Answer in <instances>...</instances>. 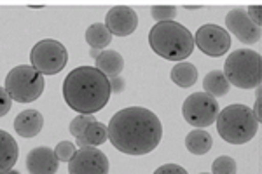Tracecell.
Instances as JSON below:
<instances>
[{
	"mask_svg": "<svg viewBox=\"0 0 262 174\" xmlns=\"http://www.w3.org/2000/svg\"><path fill=\"white\" fill-rule=\"evenodd\" d=\"M257 91H255V105H253V108H252V112H253V115H255L257 118V122H260L262 120V113H260V86L259 87H255Z\"/></svg>",
	"mask_w": 262,
	"mask_h": 174,
	"instance_id": "obj_30",
	"label": "cell"
},
{
	"mask_svg": "<svg viewBox=\"0 0 262 174\" xmlns=\"http://www.w3.org/2000/svg\"><path fill=\"white\" fill-rule=\"evenodd\" d=\"M30 63L42 75H56L69 63V51L58 40L46 39L33 45Z\"/></svg>",
	"mask_w": 262,
	"mask_h": 174,
	"instance_id": "obj_7",
	"label": "cell"
},
{
	"mask_svg": "<svg viewBox=\"0 0 262 174\" xmlns=\"http://www.w3.org/2000/svg\"><path fill=\"white\" fill-rule=\"evenodd\" d=\"M96 63V70H100L101 73L107 79L117 77L121 75V71L124 70V58L121 56L117 51L112 49H105L98 54V58L95 59Z\"/></svg>",
	"mask_w": 262,
	"mask_h": 174,
	"instance_id": "obj_15",
	"label": "cell"
},
{
	"mask_svg": "<svg viewBox=\"0 0 262 174\" xmlns=\"http://www.w3.org/2000/svg\"><path fill=\"white\" fill-rule=\"evenodd\" d=\"M111 82L95 66H79L63 82V100L72 110L93 115L105 108L111 100Z\"/></svg>",
	"mask_w": 262,
	"mask_h": 174,
	"instance_id": "obj_2",
	"label": "cell"
},
{
	"mask_svg": "<svg viewBox=\"0 0 262 174\" xmlns=\"http://www.w3.org/2000/svg\"><path fill=\"white\" fill-rule=\"evenodd\" d=\"M213 139L210 133L205 129H192L191 133L185 136V148L191 152L192 155H205L212 150Z\"/></svg>",
	"mask_w": 262,
	"mask_h": 174,
	"instance_id": "obj_18",
	"label": "cell"
},
{
	"mask_svg": "<svg viewBox=\"0 0 262 174\" xmlns=\"http://www.w3.org/2000/svg\"><path fill=\"white\" fill-rule=\"evenodd\" d=\"M107 129L112 146L135 157L154 152L163 138V124L159 117L142 107L119 110L111 118Z\"/></svg>",
	"mask_w": 262,
	"mask_h": 174,
	"instance_id": "obj_1",
	"label": "cell"
},
{
	"mask_svg": "<svg viewBox=\"0 0 262 174\" xmlns=\"http://www.w3.org/2000/svg\"><path fill=\"white\" fill-rule=\"evenodd\" d=\"M107 139H108L107 126L101 124V122H98V120H95V122H91L86 129H84V133L81 136H77V138H75V143H77V146L86 148V146L103 145Z\"/></svg>",
	"mask_w": 262,
	"mask_h": 174,
	"instance_id": "obj_17",
	"label": "cell"
},
{
	"mask_svg": "<svg viewBox=\"0 0 262 174\" xmlns=\"http://www.w3.org/2000/svg\"><path fill=\"white\" fill-rule=\"evenodd\" d=\"M226 27L227 33L238 37L239 42L247 45H253L260 40V28L257 27L253 21L248 18L247 11L245 9H231L226 16Z\"/></svg>",
	"mask_w": 262,
	"mask_h": 174,
	"instance_id": "obj_11",
	"label": "cell"
},
{
	"mask_svg": "<svg viewBox=\"0 0 262 174\" xmlns=\"http://www.w3.org/2000/svg\"><path fill=\"white\" fill-rule=\"evenodd\" d=\"M44 75L39 73L32 65L14 66L7 73L6 86H4L11 100L18 101V103H32V101L39 100L44 92Z\"/></svg>",
	"mask_w": 262,
	"mask_h": 174,
	"instance_id": "obj_6",
	"label": "cell"
},
{
	"mask_svg": "<svg viewBox=\"0 0 262 174\" xmlns=\"http://www.w3.org/2000/svg\"><path fill=\"white\" fill-rule=\"evenodd\" d=\"M203 89H205L206 94H210L212 97H221L229 92L231 84L227 82L222 70H212L206 73L205 80H203Z\"/></svg>",
	"mask_w": 262,
	"mask_h": 174,
	"instance_id": "obj_19",
	"label": "cell"
},
{
	"mask_svg": "<svg viewBox=\"0 0 262 174\" xmlns=\"http://www.w3.org/2000/svg\"><path fill=\"white\" fill-rule=\"evenodd\" d=\"M96 118L93 117V115H82V113H79L77 117L74 118V120L70 122V126H69V131H70V134L72 136H81L84 133V129H86L88 126L91 124V122H95Z\"/></svg>",
	"mask_w": 262,
	"mask_h": 174,
	"instance_id": "obj_23",
	"label": "cell"
},
{
	"mask_svg": "<svg viewBox=\"0 0 262 174\" xmlns=\"http://www.w3.org/2000/svg\"><path fill=\"white\" fill-rule=\"evenodd\" d=\"M2 174H21V172L14 171V169H11V171H6V172H2Z\"/></svg>",
	"mask_w": 262,
	"mask_h": 174,
	"instance_id": "obj_32",
	"label": "cell"
},
{
	"mask_svg": "<svg viewBox=\"0 0 262 174\" xmlns=\"http://www.w3.org/2000/svg\"><path fill=\"white\" fill-rule=\"evenodd\" d=\"M200 174H210V172H200Z\"/></svg>",
	"mask_w": 262,
	"mask_h": 174,
	"instance_id": "obj_33",
	"label": "cell"
},
{
	"mask_svg": "<svg viewBox=\"0 0 262 174\" xmlns=\"http://www.w3.org/2000/svg\"><path fill=\"white\" fill-rule=\"evenodd\" d=\"M219 103L215 97L206 92H194L187 96L182 105V115L185 122L191 124L194 129H203V127L212 126L217 120L219 115Z\"/></svg>",
	"mask_w": 262,
	"mask_h": 174,
	"instance_id": "obj_8",
	"label": "cell"
},
{
	"mask_svg": "<svg viewBox=\"0 0 262 174\" xmlns=\"http://www.w3.org/2000/svg\"><path fill=\"white\" fill-rule=\"evenodd\" d=\"M69 174H108L107 155L96 146L79 148L69 162Z\"/></svg>",
	"mask_w": 262,
	"mask_h": 174,
	"instance_id": "obj_10",
	"label": "cell"
},
{
	"mask_svg": "<svg viewBox=\"0 0 262 174\" xmlns=\"http://www.w3.org/2000/svg\"><path fill=\"white\" fill-rule=\"evenodd\" d=\"M19 157V146L14 141V138L0 129V174L14 169V164L18 162Z\"/></svg>",
	"mask_w": 262,
	"mask_h": 174,
	"instance_id": "obj_16",
	"label": "cell"
},
{
	"mask_svg": "<svg viewBox=\"0 0 262 174\" xmlns=\"http://www.w3.org/2000/svg\"><path fill=\"white\" fill-rule=\"evenodd\" d=\"M11 105H12L11 96L7 94L6 89L0 87V117H4V115H7V113H9Z\"/></svg>",
	"mask_w": 262,
	"mask_h": 174,
	"instance_id": "obj_27",
	"label": "cell"
},
{
	"mask_svg": "<svg viewBox=\"0 0 262 174\" xmlns=\"http://www.w3.org/2000/svg\"><path fill=\"white\" fill-rule=\"evenodd\" d=\"M100 53H101V51H98V49H91V56L95 58V59L98 58V54H100Z\"/></svg>",
	"mask_w": 262,
	"mask_h": 174,
	"instance_id": "obj_31",
	"label": "cell"
},
{
	"mask_svg": "<svg viewBox=\"0 0 262 174\" xmlns=\"http://www.w3.org/2000/svg\"><path fill=\"white\" fill-rule=\"evenodd\" d=\"M227 82L239 89H255L260 86L262 58L253 49H238L231 53L224 65Z\"/></svg>",
	"mask_w": 262,
	"mask_h": 174,
	"instance_id": "obj_5",
	"label": "cell"
},
{
	"mask_svg": "<svg viewBox=\"0 0 262 174\" xmlns=\"http://www.w3.org/2000/svg\"><path fill=\"white\" fill-rule=\"evenodd\" d=\"M154 174H189V172L179 164H164L161 167L156 169Z\"/></svg>",
	"mask_w": 262,
	"mask_h": 174,
	"instance_id": "obj_26",
	"label": "cell"
},
{
	"mask_svg": "<svg viewBox=\"0 0 262 174\" xmlns=\"http://www.w3.org/2000/svg\"><path fill=\"white\" fill-rule=\"evenodd\" d=\"M245 11H247L248 18H250L253 23L260 28V24H262V7L260 6H250L248 9H245Z\"/></svg>",
	"mask_w": 262,
	"mask_h": 174,
	"instance_id": "obj_28",
	"label": "cell"
},
{
	"mask_svg": "<svg viewBox=\"0 0 262 174\" xmlns=\"http://www.w3.org/2000/svg\"><path fill=\"white\" fill-rule=\"evenodd\" d=\"M192 37L198 49L210 58H221L231 49V35L219 24H203Z\"/></svg>",
	"mask_w": 262,
	"mask_h": 174,
	"instance_id": "obj_9",
	"label": "cell"
},
{
	"mask_svg": "<svg viewBox=\"0 0 262 174\" xmlns=\"http://www.w3.org/2000/svg\"><path fill=\"white\" fill-rule=\"evenodd\" d=\"M150 16L159 23H164V21H173L177 16V9L171 6H158V7H150Z\"/></svg>",
	"mask_w": 262,
	"mask_h": 174,
	"instance_id": "obj_24",
	"label": "cell"
},
{
	"mask_svg": "<svg viewBox=\"0 0 262 174\" xmlns=\"http://www.w3.org/2000/svg\"><path fill=\"white\" fill-rule=\"evenodd\" d=\"M44 127V117L39 110H23L14 118V131L21 138H35Z\"/></svg>",
	"mask_w": 262,
	"mask_h": 174,
	"instance_id": "obj_14",
	"label": "cell"
},
{
	"mask_svg": "<svg viewBox=\"0 0 262 174\" xmlns=\"http://www.w3.org/2000/svg\"><path fill=\"white\" fill-rule=\"evenodd\" d=\"M75 145L70 141H60L54 148V155H56V159L60 160V162H70L72 157L75 154Z\"/></svg>",
	"mask_w": 262,
	"mask_h": 174,
	"instance_id": "obj_25",
	"label": "cell"
},
{
	"mask_svg": "<svg viewBox=\"0 0 262 174\" xmlns=\"http://www.w3.org/2000/svg\"><path fill=\"white\" fill-rule=\"evenodd\" d=\"M149 44L158 56L168 61H184L192 54L194 37L177 21H164L150 28Z\"/></svg>",
	"mask_w": 262,
	"mask_h": 174,
	"instance_id": "obj_3",
	"label": "cell"
},
{
	"mask_svg": "<svg viewBox=\"0 0 262 174\" xmlns=\"http://www.w3.org/2000/svg\"><path fill=\"white\" fill-rule=\"evenodd\" d=\"M108 82H111V91L114 92V94H121V92L124 91V87H126V82H124V79H122L121 75L108 79Z\"/></svg>",
	"mask_w": 262,
	"mask_h": 174,
	"instance_id": "obj_29",
	"label": "cell"
},
{
	"mask_svg": "<svg viewBox=\"0 0 262 174\" xmlns=\"http://www.w3.org/2000/svg\"><path fill=\"white\" fill-rule=\"evenodd\" d=\"M86 42L93 49H105L112 42V33L103 23H95L86 30Z\"/></svg>",
	"mask_w": 262,
	"mask_h": 174,
	"instance_id": "obj_21",
	"label": "cell"
},
{
	"mask_svg": "<svg viewBox=\"0 0 262 174\" xmlns=\"http://www.w3.org/2000/svg\"><path fill=\"white\" fill-rule=\"evenodd\" d=\"M105 27L112 33V37H128L138 27V16L131 7H112L105 16Z\"/></svg>",
	"mask_w": 262,
	"mask_h": 174,
	"instance_id": "obj_12",
	"label": "cell"
},
{
	"mask_svg": "<svg viewBox=\"0 0 262 174\" xmlns=\"http://www.w3.org/2000/svg\"><path fill=\"white\" fill-rule=\"evenodd\" d=\"M236 171H238L236 160L229 155L217 157L212 164V174H236Z\"/></svg>",
	"mask_w": 262,
	"mask_h": 174,
	"instance_id": "obj_22",
	"label": "cell"
},
{
	"mask_svg": "<svg viewBox=\"0 0 262 174\" xmlns=\"http://www.w3.org/2000/svg\"><path fill=\"white\" fill-rule=\"evenodd\" d=\"M217 133L224 141L231 145H245L252 141L259 133V122L253 115L252 108L242 103L229 105L219 112Z\"/></svg>",
	"mask_w": 262,
	"mask_h": 174,
	"instance_id": "obj_4",
	"label": "cell"
},
{
	"mask_svg": "<svg viewBox=\"0 0 262 174\" xmlns=\"http://www.w3.org/2000/svg\"><path fill=\"white\" fill-rule=\"evenodd\" d=\"M60 160L49 146H35L27 155V169L30 174H56Z\"/></svg>",
	"mask_w": 262,
	"mask_h": 174,
	"instance_id": "obj_13",
	"label": "cell"
},
{
	"mask_svg": "<svg viewBox=\"0 0 262 174\" xmlns=\"http://www.w3.org/2000/svg\"><path fill=\"white\" fill-rule=\"evenodd\" d=\"M171 80L173 84H177L182 89L192 87L194 84L198 82V68L192 63H177L175 66L171 68Z\"/></svg>",
	"mask_w": 262,
	"mask_h": 174,
	"instance_id": "obj_20",
	"label": "cell"
}]
</instances>
